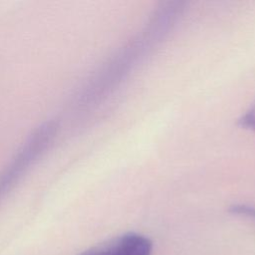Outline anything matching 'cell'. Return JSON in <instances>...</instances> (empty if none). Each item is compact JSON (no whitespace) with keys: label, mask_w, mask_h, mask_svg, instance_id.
<instances>
[{"label":"cell","mask_w":255,"mask_h":255,"mask_svg":"<svg viewBox=\"0 0 255 255\" xmlns=\"http://www.w3.org/2000/svg\"><path fill=\"white\" fill-rule=\"evenodd\" d=\"M58 130L55 121L39 126L19 148L0 174V198L10 190L52 143Z\"/></svg>","instance_id":"1"},{"label":"cell","mask_w":255,"mask_h":255,"mask_svg":"<svg viewBox=\"0 0 255 255\" xmlns=\"http://www.w3.org/2000/svg\"><path fill=\"white\" fill-rule=\"evenodd\" d=\"M152 242L144 235L128 232L98 244L80 255H150Z\"/></svg>","instance_id":"2"},{"label":"cell","mask_w":255,"mask_h":255,"mask_svg":"<svg viewBox=\"0 0 255 255\" xmlns=\"http://www.w3.org/2000/svg\"><path fill=\"white\" fill-rule=\"evenodd\" d=\"M238 125L246 129L255 132V105L247 110L238 120Z\"/></svg>","instance_id":"3"},{"label":"cell","mask_w":255,"mask_h":255,"mask_svg":"<svg viewBox=\"0 0 255 255\" xmlns=\"http://www.w3.org/2000/svg\"><path fill=\"white\" fill-rule=\"evenodd\" d=\"M230 212L238 216L250 218L255 221V207L248 204H233L229 208Z\"/></svg>","instance_id":"4"}]
</instances>
